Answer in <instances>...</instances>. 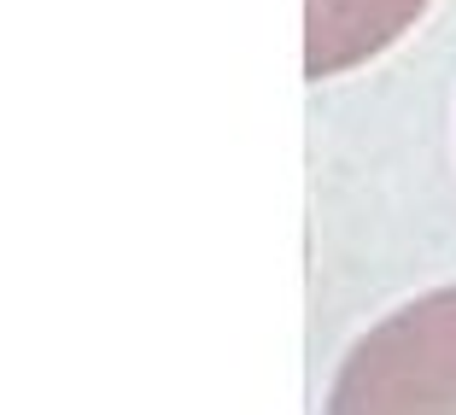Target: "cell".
Returning <instances> with one entry per match:
<instances>
[{
	"label": "cell",
	"instance_id": "obj_1",
	"mask_svg": "<svg viewBox=\"0 0 456 415\" xmlns=\"http://www.w3.org/2000/svg\"><path fill=\"white\" fill-rule=\"evenodd\" d=\"M322 415H456V281L369 321L328 380Z\"/></svg>",
	"mask_w": 456,
	"mask_h": 415
},
{
	"label": "cell",
	"instance_id": "obj_2",
	"mask_svg": "<svg viewBox=\"0 0 456 415\" xmlns=\"http://www.w3.org/2000/svg\"><path fill=\"white\" fill-rule=\"evenodd\" d=\"M433 0H305V77L334 82L392 53Z\"/></svg>",
	"mask_w": 456,
	"mask_h": 415
}]
</instances>
